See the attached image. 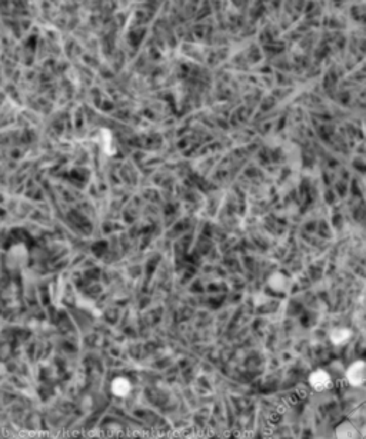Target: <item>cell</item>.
Returning a JSON list of instances; mask_svg holds the SVG:
<instances>
[{"label": "cell", "instance_id": "obj_3", "mask_svg": "<svg viewBox=\"0 0 366 439\" xmlns=\"http://www.w3.org/2000/svg\"><path fill=\"white\" fill-rule=\"evenodd\" d=\"M350 336H352V332L346 328H335L334 331L331 332V341L335 345H342V343H346L349 341Z\"/></svg>", "mask_w": 366, "mask_h": 439}, {"label": "cell", "instance_id": "obj_4", "mask_svg": "<svg viewBox=\"0 0 366 439\" xmlns=\"http://www.w3.org/2000/svg\"><path fill=\"white\" fill-rule=\"evenodd\" d=\"M113 390L116 395H122V396H125L129 390H131V385H129V382L126 381V379H123V378H120V379H116L113 383Z\"/></svg>", "mask_w": 366, "mask_h": 439}, {"label": "cell", "instance_id": "obj_5", "mask_svg": "<svg viewBox=\"0 0 366 439\" xmlns=\"http://www.w3.org/2000/svg\"><path fill=\"white\" fill-rule=\"evenodd\" d=\"M338 436L339 439H356V432L349 428V425H342L338 431Z\"/></svg>", "mask_w": 366, "mask_h": 439}, {"label": "cell", "instance_id": "obj_2", "mask_svg": "<svg viewBox=\"0 0 366 439\" xmlns=\"http://www.w3.org/2000/svg\"><path fill=\"white\" fill-rule=\"evenodd\" d=\"M309 382L313 389L317 390V392H322V390H326L332 385V379H331V375L328 372L322 371V369H317V371L310 374Z\"/></svg>", "mask_w": 366, "mask_h": 439}, {"label": "cell", "instance_id": "obj_1", "mask_svg": "<svg viewBox=\"0 0 366 439\" xmlns=\"http://www.w3.org/2000/svg\"><path fill=\"white\" fill-rule=\"evenodd\" d=\"M346 378L350 385L353 386H360L366 381V364L363 361H356L355 364L348 368L346 371Z\"/></svg>", "mask_w": 366, "mask_h": 439}]
</instances>
